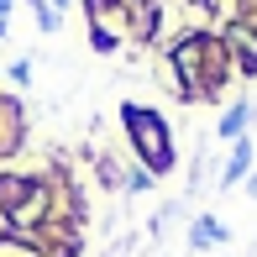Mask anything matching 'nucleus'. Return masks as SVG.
<instances>
[{
    "label": "nucleus",
    "instance_id": "obj_1",
    "mask_svg": "<svg viewBox=\"0 0 257 257\" xmlns=\"http://www.w3.org/2000/svg\"><path fill=\"white\" fill-rule=\"evenodd\" d=\"M126 126H132V142L142 147V158L163 173V168H168V132H163V121H158L153 110H137V105H126Z\"/></svg>",
    "mask_w": 257,
    "mask_h": 257
},
{
    "label": "nucleus",
    "instance_id": "obj_2",
    "mask_svg": "<svg viewBox=\"0 0 257 257\" xmlns=\"http://www.w3.org/2000/svg\"><path fill=\"white\" fill-rule=\"evenodd\" d=\"M231 42H236L241 63H247V68H257V32H247V27H231Z\"/></svg>",
    "mask_w": 257,
    "mask_h": 257
}]
</instances>
